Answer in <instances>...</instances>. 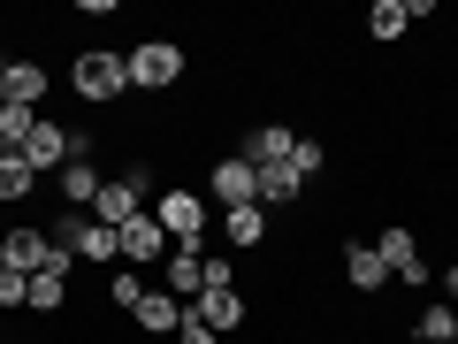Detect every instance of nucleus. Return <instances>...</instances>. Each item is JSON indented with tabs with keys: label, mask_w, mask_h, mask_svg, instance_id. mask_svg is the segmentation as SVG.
I'll return each mask as SVG.
<instances>
[{
	"label": "nucleus",
	"mask_w": 458,
	"mask_h": 344,
	"mask_svg": "<svg viewBox=\"0 0 458 344\" xmlns=\"http://www.w3.org/2000/svg\"><path fill=\"white\" fill-rule=\"evenodd\" d=\"M114 253H123V268H138V276L168 261V229L153 222V207L138 214V222H123V229H114Z\"/></svg>",
	"instance_id": "6"
},
{
	"label": "nucleus",
	"mask_w": 458,
	"mask_h": 344,
	"mask_svg": "<svg viewBox=\"0 0 458 344\" xmlns=\"http://www.w3.org/2000/svg\"><path fill=\"white\" fill-rule=\"evenodd\" d=\"M99 184H107V168H99V138H92V131H77V161L54 176V192H62V207H84V214H92Z\"/></svg>",
	"instance_id": "5"
},
{
	"label": "nucleus",
	"mask_w": 458,
	"mask_h": 344,
	"mask_svg": "<svg viewBox=\"0 0 458 344\" xmlns=\"http://www.w3.org/2000/svg\"><path fill=\"white\" fill-rule=\"evenodd\" d=\"M138 298H146V276H138V268H107V306L138 314Z\"/></svg>",
	"instance_id": "21"
},
{
	"label": "nucleus",
	"mask_w": 458,
	"mask_h": 344,
	"mask_svg": "<svg viewBox=\"0 0 458 344\" xmlns=\"http://www.w3.org/2000/svg\"><path fill=\"white\" fill-rule=\"evenodd\" d=\"M298 199H306V176H298L291 161L260 168V207H298Z\"/></svg>",
	"instance_id": "16"
},
{
	"label": "nucleus",
	"mask_w": 458,
	"mask_h": 344,
	"mask_svg": "<svg viewBox=\"0 0 458 344\" xmlns=\"http://www.w3.org/2000/svg\"><path fill=\"white\" fill-rule=\"evenodd\" d=\"M69 92H77L84 108H114V99L131 92V62L114 47H84L77 62H69Z\"/></svg>",
	"instance_id": "1"
},
{
	"label": "nucleus",
	"mask_w": 458,
	"mask_h": 344,
	"mask_svg": "<svg viewBox=\"0 0 458 344\" xmlns=\"http://www.w3.org/2000/svg\"><path fill=\"white\" fill-rule=\"evenodd\" d=\"M31 131H38V108H8V99H0V153H23Z\"/></svg>",
	"instance_id": "20"
},
{
	"label": "nucleus",
	"mask_w": 458,
	"mask_h": 344,
	"mask_svg": "<svg viewBox=\"0 0 458 344\" xmlns=\"http://www.w3.org/2000/svg\"><path fill=\"white\" fill-rule=\"evenodd\" d=\"M344 283H352V291H390V268H382V253H375V237H352V245H344Z\"/></svg>",
	"instance_id": "9"
},
{
	"label": "nucleus",
	"mask_w": 458,
	"mask_h": 344,
	"mask_svg": "<svg viewBox=\"0 0 458 344\" xmlns=\"http://www.w3.org/2000/svg\"><path fill=\"white\" fill-rule=\"evenodd\" d=\"M23 161H31L38 176H62V168L77 161V131H69V123H54V115H38V131L23 138Z\"/></svg>",
	"instance_id": "7"
},
{
	"label": "nucleus",
	"mask_w": 458,
	"mask_h": 344,
	"mask_svg": "<svg viewBox=\"0 0 458 344\" xmlns=\"http://www.w3.org/2000/svg\"><path fill=\"white\" fill-rule=\"evenodd\" d=\"M23 298H31V276L23 268H0V314H23Z\"/></svg>",
	"instance_id": "23"
},
{
	"label": "nucleus",
	"mask_w": 458,
	"mask_h": 344,
	"mask_svg": "<svg viewBox=\"0 0 458 344\" xmlns=\"http://www.w3.org/2000/svg\"><path fill=\"white\" fill-rule=\"evenodd\" d=\"M153 222L168 229V245H207V192H191V184H161V199H153Z\"/></svg>",
	"instance_id": "3"
},
{
	"label": "nucleus",
	"mask_w": 458,
	"mask_h": 344,
	"mask_svg": "<svg viewBox=\"0 0 458 344\" xmlns=\"http://www.w3.org/2000/svg\"><path fill=\"white\" fill-rule=\"evenodd\" d=\"M436 283H443V298L458 306V261H451V268H436Z\"/></svg>",
	"instance_id": "25"
},
{
	"label": "nucleus",
	"mask_w": 458,
	"mask_h": 344,
	"mask_svg": "<svg viewBox=\"0 0 458 344\" xmlns=\"http://www.w3.org/2000/svg\"><path fill=\"white\" fill-rule=\"evenodd\" d=\"M183 314H191V306H183V298H168V291H146V298H138V314H131V322H138V337H176V329H183Z\"/></svg>",
	"instance_id": "12"
},
{
	"label": "nucleus",
	"mask_w": 458,
	"mask_h": 344,
	"mask_svg": "<svg viewBox=\"0 0 458 344\" xmlns=\"http://www.w3.org/2000/svg\"><path fill=\"white\" fill-rule=\"evenodd\" d=\"M222 245L229 253H260L267 245V207H229L222 214Z\"/></svg>",
	"instance_id": "13"
},
{
	"label": "nucleus",
	"mask_w": 458,
	"mask_h": 344,
	"mask_svg": "<svg viewBox=\"0 0 458 344\" xmlns=\"http://www.w3.org/2000/svg\"><path fill=\"white\" fill-rule=\"evenodd\" d=\"M291 168H298V176H328V146H321V138H306V131H298V146H291Z\"/></svg>",
	"instance_id": "22"
},
{
	"label": "nucleus",
	"mask_w": 458,
	"mask_h": 344,
	"mask_svg": "<svg viewBox=\"0 0 458 344\" xmlns=\"http://www.w3.org/2000/svg\"><path fill=\"white\" fill-rule=\"evenodd\" d=\"M291 146H298V131H291V123H252L237 153H245L252 168H276V161H291Z\"/></svg>",
	"instance_id": "10"
},
{
	"label": "nucleus",
	"mask_w": 458,
	"mask_h": 344,
	"mask_svg": "<svg viewBox=\"0 0 458 344\" xmlns=\"http://www.w3.org/2000/svg\"><path fill=\"white\" fill-rule=\"evenodd\" d=\"M207 207L229 214V207H260V168L245 161V153H222V161L207 168Z\"/></svg>",
	"instance_id": "4"
},
{
	"label": "nucleus",
	"mask_w": 458,
	"mask_h": 344,
	"mask_svg": "<svg viewBox=\"0 0 458 344\" xmlns=\"http://www.w3.org/2000/svg\"><path fill=\"white\" fill-rule=\"evenodd\" d=\"M69 306V268H38L31 276V298H23V314H62Z\"/></svg>",
	"instance_id": "17"
},
{
	"label": "nucleus",
	"mask_w": 458,
	"mask_h": 344,
	"mask_svg": "<svg viewBox=\"0 0 458 344\" xmlns=\"http://www.w3.org/2000/svg\"><path fill=\"white\" fill-rule=\"evenodd\" d=\"M191 314L229 344V329H245V314H252V306H245V291H237V283H207V291L191 298Z\"/></svg>",
	"instance_id": "8"
},
{
	"label": "nucleus",
	"mask_w": 458,
	"mask_h": 344,
	"mask_svg": "<svg viewBox=\"0 0 458 344\" xmlns=\"http://www.w3.org/2000/svg\"><path fill=\"white\" fill-rule=\"evenodd\" d=\"M405 329H412V344H451L458 337V306H451V298H428Z\"/></svg>",
	"instance_id": "15"
},
{
	"label": "nucleus",
	"mask_w": 458,
	"mask_h": 344,
	"mask_svg": "<svg viewBox=\"0 0 458 344\" xmlns=\"http://www.w3.org/2000/svg\"><path fill=\"white\" fill-rule=\"evenodd\" d=\"M405 31H412L405 0H375V8H367V39H375V47H390V39H405Z\"/></svg>",
	"instance_id": "19"
},
{
	"label": "nucleus",
	"mask_w": 458,
	"mask_h": 344,
	"mask_svg": "<svg viewBox=\"0 0 458 344\" xmlns=\"http://www.w3.org/2000/svg\"><path fill=\"white\" fill-rule=\"evenodd\" d=\"M168 344H222V337H214V329L199 322V314H183V329H176V337H168Z\"/></svg>",
	"instance_id": "24"
},
{
	"label": "nucleus",
	"mask_w": 458,
	"mask_h": 344,
	"mask_svg": "<svg viewBox=\"0 0 458 344\" xmlns=\"http://www.w3.org/2000/svg\"><path fill=\"white\" fill-rule=\"evenodd\" d=\"M161 276H168V298H199L207 291V245H176L161 261Z\"/></svg>",
	"instance_id": "11"
},
{
	"label": "nucleus",
	"mask_w": 458,
	"mask_h": 344,
	"mask_svg": "<svg viewBox=\"0 0 458 344\" xmlns=\"http://www.w3.org/2000/svg\"><path fill=\"white\" fill-rule=\"evenodd\" d=\"M123 62H131V92H153V99H168V92L183 84V69H191L176 39H138Z\"/></svg>",
	"instance_id": "2"
},
{
	"label": "nucleus",
	"mask_w": 458,
	"mask_h": 344,
	"mask_svg": "<svg viewBox=\"0 0 458 344\" xmlns=\"http://www.w3.org/2000/svg\"><path fill=\"white\" fill-rule=\"evenodd\" d=\"M0 245H8V261H16L23 276H38V268L54 261V229H31V222H23V229H8Z\"/></svg>",
	"instance_id": "14"
},
{
	"label": "nucleus",
	"mask_w": 458,
	"mask_h": 344,
	"mask_svg": "<svg viewBox=\"0 0 458 344\" xmlns=\"http://www.w3.org/2000/svg\"><path fill=\"white\" fill-rule=\"evenodd\" d=\"M31 192H38V168L23 153H0V207H23Z\"/></svg>",
	"instance_id": "18"
}]
</instances>
